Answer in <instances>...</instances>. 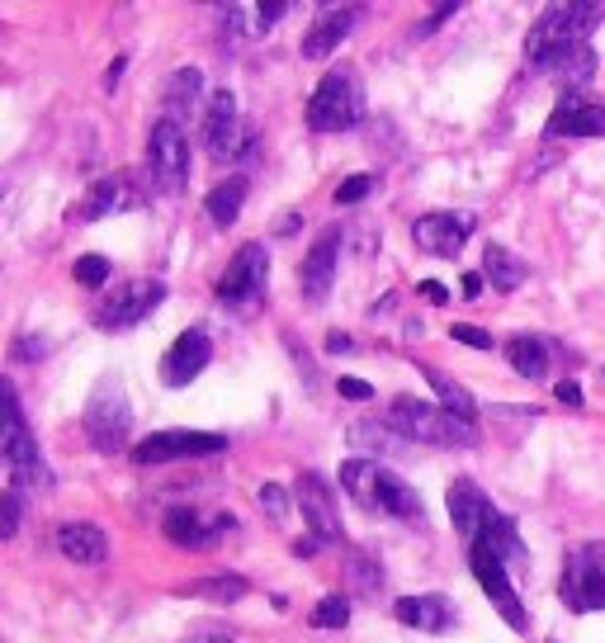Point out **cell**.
<instances>
[{
    "instance_id": "obj_3",
    "label": "cell",
    "mask_w": 605,
    "mask_h": 643,
    "mask_svg": "<svg viewBox=\"0 0 605 643\" xmlns=\"http://www.w3.org/2000/svg\"><path fill=\"white\" fill-rule=\"evenodd\" d=\"M388 421H393V431L407 436V440H425V445H450V450H469L478 445V426L444 412L435 402H417V398H398L388 407Z\"/></svg>"
},
{
    "instance_id": "obj_24",
    "label": "cell",
    "mask_w": 605,
    "mask_h": 643,
    "mask_svg": "<svg viewBox=\"0 0 605 643\" xmlns=\"http://www.w3.org/2000/svg\"><path fill=\"white\" fill-rule=\"evenodd\" d=\"M58 553H62V559H71V563L95 568V563L110 559V540H104V534H100L95 525L71 521V525H62V530H58Z\"/></svg>"
},
{
    "instance_id": "obj_26",
    "label": "cell",
    "mask_w": 605,
    "mask_h": 643,
    "mask_svg": "<svg viewBox=\"0 0 605 643\" xmlns=\"http://www.w3.org/2000/svg\"><path fill=\"white\" fill-rule=\"evenodd\" d=\"M506 360H511V369L521 374V379L544 384L548 379V365H554V350H548V341H540V336H511V341H506Z\"/></svg>"
},
{
    "instance_id": "obj_15",
    "label": "cell",
    "mask_w": 605,
    "mask_h": 643,
    "mask_svg": "<svg viewBox=\"0 0 605 643\" xmlns=\"http://www.w3.org/2000/svg\"><path fill=\"white\" fill-rule=\"evenodd\" d=\"M473 232V218H464V213H425V218H417L412 237L425 256H440V261H454L459 252H464Z\"/></svg>"
},
{
    "instance_id": "obj_36",
    "label": "cell",
    "mask_w": 605,
    "mask_h": 643,
    "mask_svg": "<svg viewBox=\"0 0 605 643\" xmlns=\"http://www.w3.org/2000/svg\"><path fill=\"white\" fill-rule=\"evenodd\" d=\"M20 534V492H0V540Z\"/></svg>"
},
{
    "instance_id": "obj_44",
    "label": "cell",
    "mask_w": 605,
    "mask_h": 643,
    "mask_svg": "<svg viewBox=\"0 0 605 643\" xmlns=\"http://www.w3.org/2000/svg\"><path fill=\"white\" fill-rule=\"evenodd\" d=\"M554 392H558V402H563V407H582V388H577L573 379H563Z\"/></svg>"
},
{
    "instance_id": "obj_9",
    "label": "cell",
    "mask_w": 605,
    "mask_h": 643,
    "mask_svg": "<svg viewBox=\"0 0 605 643\" xmlns=\"http://www.w3.org/2000/svg\"><path fill=\"white\" fill-rule=\"evenodd\" d=\"M469 568H473V578H478V586L488 592V601L502 611V620L511 624V630H530V615H525V605H521V596L511 592V578H506V563L496 559L492 549H483V544H469Z\"/></svg>"
},
{
    "instance_id": "obj_32",
    "label": "cell",
    "mask_w": 605,
    "mask_h": 643,
    "mask_svg": "<svg viewBox=\"0 0 605 643\" xmlns=\"http://www.w3.org/2000/svg\"><path fill=\"white\" fill-rule=\"evenodd\" d=\"M478 544H483V549H492V553H496V559H502V563H521V559H525V544H521V534H515L511 516H502V511L492 516V525L483 530V540H478Z\"/></svg>"
},
{
    "instance_id": "obj_12",
    "label": "cell",
    "mask_w": 605,
    "mask_h": 643,
    "mask_svg": "<svg viewBox=\"0 0 605 643\" xmlns=\"http://www.w3.org/2000/svg\"><path fill=\"white\" fill-rule=\"evenodd\" d=\"M336 256H341V227H327L322 237L308 246V256H302V271H298L302 303H308V308H322V303H327L331 279H336Z\"/></svg>"
},
{
    "instance_id": "obj_41",
    "label": "cell",
    "mask_w": 605,
    "mask_h": 643,
    "mask_svg": "<svg viewBox=\"0 0 605 643\" xmlns=\"http://www.w3.org/2000/svg\"><path fill=\"white\" fill-rule=\"evenodd\" d=\"M459 6H454V0H450V6H440V10H431V14H425V20L417 24V39H425V33H435L444 20H450V14H454Z\"/></svg>"
},
{
    "instance_id": "obj_25",
    "label": "cell",
    "mask_w": 605,
    "mask_h": 643,
    "mask_svg": "<svg viewBox=\"0 0 605 643\" xmlns=\"http://www.w3.org/2000/svg\"><path fill=\"white\" fill-rule=\"evenodd\" d=\"M373 511H383V516H398V521L407 525H421L425 521V507H421V497L407 488V482L398 473H379V502H373Z\"/></svg>"
},
{
    "instance_id": "obj_5",
    "label": "cell",
    "mask_w": 605,
    "mask_h": 643,
    "mask_svg": "<svg viewBox=\"0 0 605 643\" xmlns=\"http://www.w3.org/2000/svg\"><path fill=\"white\" fill-rule=\"evenodd\" d=\"M558 601H563L573 615L605 611V540L577 544V549L563 559Z\"/></svg>"
},
{
    "instance_id": "obj_16",
    "label": "cell",
    "mask_w": 605,
    "mask_h": 643,
    "mask_svg": "<svg viewBox=\"0 0 605 643\" xmlns=\"http://www.w3.org/2000/svg\"><path fill=\"white\" fill-rule=\"evenodd\" d=\"M544 137H605V104L586 95H563L544 123Z\"/></svg>"
},
{
    "instance_id": "obj_30",
    "label": "cell",
    "mask_w": 605,
    "mask_h": 643,
    "mask_svg": "<svg viewBox=\"0 0 605 643\" xmlns=\"http://www.w3.org/2000/svg\"><path fill=\"white\" fill-rule=\"evenodd\" d=\"M242 204H246V181H242V175H227V181L204 200L213 227H233L242 218Z\"/></svg>"
},
{
    "instance_id": "obj_49",
    "label": "cell",
    "mask_w": 605,
    "mask_h": 643,
    "mask_svg": "<svg viewBox=\"0 0 605 643\" xmlns=\"http://www.w3.org/2000/svg\"><path fill=\"white\" fill-rule=\"evenodd\" d=\"M317 544H322V540H294V553H298V559H312Z\"/></svg>"
},
{
    "instance_id": "obj_37",
    "label": "cell",
    "mask_w": 605,
    "mask_h": 643,
    "mask_svg": "<svg viewBox=\"0 0 605 643\" xmlns=\"http://www.w3.org/2000/svg\"><path fill=\"white\" fill-rule=\"evenodd\" d=\"M256 502H260L265 511H270L275 521H284V516H289V492H284V488H275V482H265V488L256 492Z\"/></svg>"
},
{
    "instance_id": "obj_45",
    "label": "cell",
    "mask_w": 605,
    "mask_h": 643,
    "mask_svg": "<svg viewBox=\"0 0 605 643\" xmlns=\"http://www.w3.org/2000/svg\"><path fill=\"white\" fill-rule=\"evenodd\" d=\"M483 284H488L483 275H478V271H469L464 279H459V289H464V298H478V294H483Z\"/></svg>"
},
{
    "instance_id": "obj_8",
    "label": "cell",
    "mask_w": 605,
    "mask_h": 643,
    "mask_svg": "<svg viewBox=\"0 0 605 643\" xmlns=\"http://www.w3.org/2000/svg\"><path fill=\"white\" fill-rule=\"evenodd\" d=\"M162 298H166V289L156 279H133V284H123V289L104 294V303L95 308V322H100L104 331L137 327L142 317H152L156 308H162Z\"/></svg>"
},
{
    "instance_id": "obj_40",
    "label": "cell",
    "mask_w": 605,
    "mask_h": 643,
    "mask_svg": "<svg viewBox=\"0 0 605 643\" xmlns=\"http://www.w3.org/2000/svg\"><path fill=\"white\" fill-rule=\"evenodd\" d=\"M289 14V0H265V6H256V33L275 29V20H284Z\"/></svg>"
},
{
    "instance_id": "obj_35",
    "label": "cell",
    "mask_w": 605,
    "mask_h": 643,
    "mask_svg": "<svg viewBox=\"0 0 605 643\" xmlns=\"http://www.w3.org/2000/svg\"><path fill=\"white\" fill-rule=\"evenodd\" d=\"M76 284H81V289H104V284H110V261H104V256H81L76 261Z\"/></svg>"
},
{
    "instance_id": "obj_20",
    "label": "cell",
    "mask_w": 605,
    "mask_h": 643,
    "mask_svg": "<svg viewBox=\"0 0 605 643\" xmlns=\"http://www.w3.org/2000/svg\"><path fill=\"white\" fill-rule=\"evenodd\" d=\"M355 20H360V10H327L322 20H317V24L308 29V39H302V58H312V62L331 58V52L350 39Z\"/></svg>"
},
{
    "instance_id": "obj_33",
    "label": "cell",
    "mask_w": 605,
    "mask_h": 643,
    "mask_svg": "<svg viewBox=\"0 0 605 643\" xmlns=\"http://www.w3.org/2000/svg\"><path fill=\"white\" fill-rule=\"evenodd\" d=\"M252 592V582L237 578V573H223V578H199L185 586V596H199V601H242Z\"/></svg>"
},
{
    "instance_id": "obj_23",
    "label": "cell",
    "mask_w": 605,
    "mask_h": 643,
    "mask_svg": "<svg viewBox=\"0 0 605 643\" xmlns=\"http://www.w3.org/2000/svg\"><path fill=\"white\" fill-rule=\"evenodd\" d=\"M544 71L563 85V95H577L582 85H592V76H596V52H592V43H573V48H563Z\"/></svg>"
},
{
    "instance_id": "obj_34",
    "label": "cell",
    "mask_w": 605,
    "mask_h": 643,
    "mask_svg": "<svg viewBox=\"0 0 605 643\" xmlns=\"http://www.w3.org/2000/svg\"><path fill=\"white\" fill-rule=\"evenodd\" d=\"M346 620H350V601L336 592V596H322V601H317L312 630H346Z\"/></svg>"
},
{
    "instance_id": "obj_6",
    "label": "cell",
    "mask_w": 605,
    "mask_h": 643,
    "mask_svg": "<svg viewBox=\"0 0 605 643\" xmlns=\"http://www.w3.org/2000/svg\"><path fill=\"white\" fill-rule=\"evenodd\" d=\"M85 436L100 455H119L133 436V407L123 398V384L119 379H100L91 402H85Z\"/></svg>"
},
{
    "instance_id": "obj_47",
    "label": "cell",
    "mask_w": 605,
    "mask_h": 643,
    "mask_svg": "<svg viewBox=\"0 0 605 643\" xmlns=\"http://www.w3.org/2000/svg\"><path fill=\"white\" fill-rule=\"evenodd\" d=\"M123 81V58H114V67L104 71V91H114V85Z\"/></svg>"
},
{
    "instance_id": "obj_38",
    "label": "cell",
    "mask_w": 605,
    "mask_h": 643,
    "mask_svg": "<svg viewBox=\"0 0 605 643\" xmlns=\"http://www.w3.org/2000/svg\"><path fill=\"white\" fill-rule=\"evenodd\" d=\"M369 190H373V175H350V181L336 190V204H360Z\"/></svg>"
},
{
    "instance_id": "obj_31",
    "label": "cell",
    "mask_w": 605,
    "mask_h": 643,
    "mask_svg": "<svg viewBox=\"0 0 605 643\" xmlns=\"http://www.w3.org/2000/svg\"><path fill=\"white\" fill-rule=\"evenodd\" d=\"M199 91H204V71L199 67H181V71H175V76L166 81V119L181 123V114L194 110Z\"/></svg>"
},
{
    "instance_id": "obj_1",
    "label": "cell",
    "mask_w": 605,
    "mask_h": 643,
    "mask_svg": "<svg viewBox=\"0 0 605 643\" xmlns=\"http://www.w3.org/2000/svg\"><path fill=\"white\" fill-rule=\"evenodd\" d=\"M0 463L14 488H48V463L39 455V440H33L20 392L10 379H0Z\"/></svg>"
},
{
    "instance_id": "obj_48",
    "label": "cell",
    "mask_w": 605,
    "mask_h": 643,
    "mask_svg": "<svg viewBox=\"0 0 605 643\" xmlns=\"http://www.w3.org/2000/svg\"><path fill=\"white\" fill-rule=\"evenodd\" d=\"M327 350H331V355H341V350H350V336H341V331H331V336H327Z\"/></svg>"
},
{
    "instance_id": "obj_28",
    "label": "cell",
    "mask_w": 605,
    "mask_h": 643,
    "mask_svg": "<svg viewBox=\"0 0 605 643\" xmlns=\"http://www.w3.org/2000/svg\"><path fill=\"white\" fill-rule=\"evenodd\" d=\"M379 473H383V463H373V459H346L341 463V488L360 507L373 511V502H379Z\"/></svg>"
},
{
    "instance_id": "obj_29",
    "label": "cell",
    "mask_w": 605,
    "mask_h": 643,
    "mask_svg": "<svg viewBox=\"0 0 605 643\" xmlns=\"http://www.w3.org/2000/svg\"><path fill=\"white\" fill-rule=\"evenodd\" d=\"M483 279H492V289L511 294V289H521V284L530 279V271H525V261H515L506 252V246H488V252H483Z\"/></svg>"
},
{
    "instance_id": "obj_4",
    "label": "cell",
    "mask_w": 605,
    "mask_h": 643,
    "mask_svg": "<svg viewBox=\"0 0 605 643\" xmlns=\"http://www.w3.org/2000/svg\"><path fill=\"white\" fill-rule=\"evenodd\" d=\"M365 119V91L355 81V71L336 67L317 81V91L308 100V129L312 133H346Z\"/></svg>"
},
{
    "instance_id": "obj_22",
    "label": "cell",
    "mask_w": 605,
    "mask_h": 643,
    "mask_svg": "<svg viewBox=\"0 0 605 643\" xmlns=\"http://www.w3.org/2000/svg\"><path fill=\"white\" fill-rule=\"evenodd\" d=\"M393 615L407 624V630H425V634H444L454 624V605L444 596H402L393 605Z\"/></svg>"
},
{
    "instance_id": "obj_21",
    "label": "cell",
    "mask_w": 605,
    "mask_h": 643,
    "mask_svg": "<svg viewBox=\"0 0 605 643\" xmlns=\"http://www.w3.org/2000/svg\"><path fill=\"white\" fill-rule=\"evenodd\" d=\"M129 204H133L129 175H100V181L91 185V194L81 200L76 218H81V223H100V218H110V213H123Z\"/></svg>"
},
{
    "instance_id": "obj_11",
    "label": "cell",
    "mask_w": 605,
    "mask_h": 643,
    "mask_svg": "<svg viewBox=\"0 0 605 643\" xmlns=\"http://www.w3.org/2000/svg\"><path fill=\"white\" fill-rule=\"evenodd\" d=\"M227 436L218 431H156L142 445H133L137 463H171V459H199V455H223Z\"/></svg>"
},
{
    "instance_id": "obj_50",
    "label": "cell",
    "mask_w": 605,
    "mask_h": 643,
    "mask_svg": "<svg viewBox=\"0 0 605 643\" xmlns=\"http://www.w3.org/2000/svg\"><path fill=\"white\" fill-rule=\"evenodd\" d=\"M189 643H237V639H227V634H199V639H189Z\"/></svg>"
},
{
    "instance_id": "obj_39",
    "label": "cell",
    "mask_w": 605,
    "mask_h": 643,
    "mask_svg": "<svg viewBox=\"0 0 605 643\" xmlns=\"http://www.w3.org/2000/svg\"><path fill=\"white\" fill-rule=\"evenodd\" d=\"M450 336H454V341H464V346H473V350H492V336L483 327H469V322H454Z\"/></svg>"
},
{
    "instance_id": "obj_7",
    "label": "cell",
    "mask_w": 605,
    "mask_h": 643,
    "mask_svg": "<svg viewBox=\"0 0 605 643\" xmlns=\"http://www.w3.org/2000/svg\"><path fill=\"white\" fill-rule=\"evenodd\" d=\"M147 171L162 194H181L189 185V137L181 123L156 119L147 133Z\"/></svg>"
},
{
    "instance_id": "obj_10",
    "label": "cell",
    "mask_w": 605,
    "mask_h": 643,
    "mask_svg": "<svg viewBox=\"0 0 605 643\" xmlns=\"http://www.w3.org/2000/svg\"><path fill=\"white\" fill-rule=\"evenodd\" d=\"M265 284H270V252L260 242H246L227 265V275L218 279V298L233 303V308H246V303L265 294Z\"/></svg>"
},
{
    "instance_id": "obj_27",
    "label": "cell",
    "mask_w": 605,
    "mask_h": 643,
    "mask_svg": "<svg viewBox=\"0 0 605 643\" xmlns=\"http://www.w3.org/2000/svg\"><path fill=\"white\" fill-rule=\"evenodd\" d=\"M421 374H425V384L435 388V398H440L444 412H454V417H464V421H473V417H478V402H473V392H469L464 384H454L450 374L435 369V365H421Z\"/></svg>"
},
{
    "instance_id": "obj_42",
    "label": "cell",
    "mask_w": 605,
    "mask_h": 643,
    "mask_svg": "<svg viewBox=\"0 0 605 643\" xmlns=\"http://www.w3.org/2000/svg\"><path fill=\"white\" fill-rule=\"evenodd\" d=\"M417 289H421V298H425V303H435V308H440V303H450V289H444L440 279H421Z\"/></svg>"
},
{
    "instance_id": "obj_14",
    "label": "cell",
    "mask_w": 605,
    "mask_h": 643,
    "mask_svg": "<svg viewBox=\"0 0 605 643\" xmlns=\"http://www.w3.org/2000/svg\"><path fill=\"white\" fill-rule=\"evenodd\" d=\"M298 507L312 525V540L322 544H341V516H336V497H331V482L322 473H302L298 478Z\"/></svg>"
},
{
    "instance_id": "obj_46",
    "label": "cell",
    "mask_w": 605,
    "mask_h": 643,
    "mask_svg": "<svg viewBox=\"0 0 605 643\" xmlns=\"http://www.w3.org/2000/svg\"><path fill=\"white\" fill-rule=\"evenodd\" d=\"M29 355H48V341H20L14 346V360H29Z\"/></svg>"
},
{
    "instance_id": "obj_2",
    "label": "cell",
    "mask_w": 605,
    "mask_h": 643,
    "mask_svg": "<svg viewBox=\"0 0 605 643\" xmlns=\"http://www.w3.org/2000/svg\"><path fill=\"white\" fill-rule=\"evenodd\" d=\"M601 20H605V6H582V0H563V6H548V10L540 14V24L530 29V39H525L530 67L544 71L563 48L586 43V33H592Z\"/></svg>"
},
{
    "instance_id": "obj_18",
    "label": "cell",
    "mask_w": 605,
    "mask_h": 643,
    "mask_svg": "<svg viewBox=\"0 0 605 643\" xmlns=\"http://www.w3.org/2000/svg\"><path fill=\"white\" fill-rule=\"evenodd\" d=\"M204 137H208V156H213V161H227V156H237L242 114H237V95H233V91H218V95H208Z\"/></svg>"
},
{
    "instance_id": "obj_43",
    "label": "cell",
    "mask_w": 605,
    "mask_h": 643,
    "mask_svg": "<svg viewBox=\"0 0 605 643\" xmlns=\"http://www.w3.org/2000/svg\"><path fill=\"white\" fill-rule=\"evenodd\" d=\"M341 398H360L365 402V398H373V388L365 379H341Z\"/></svg>"
},
{
    "instance_id": "obj_19",
    "label": "cell",
    "mask_w": 605,
    "mask_h": 643,
    "mask_svg": "<svg viewBox=\"0 0 605 643\" xmlns=\"http://www.w3.org/2000/svg\"><path fill=\"white\" fill-rule=\"evenodd\" d=\"M223 530H233V516H204V511H171L166 516V540L185 549H208Z\"/></svg>"
},
{
    "instance_id": "obj_13",
    "label": "cell",
    "mask_w": 605,
    "mask_h": 643,
    "mask_svg": "<svg viewBox=\"0 0 605 643\" xmlns=\"http://www.w3.org/2000/svg\"><path fill=\"white\" fill-rule=\"evenodd\" d=\"M208 360H213L208 331H204V327H189V331L175 336V346L162 355V384H166V388H185V384L199 379Z\"/></svg>"
},
{
    "instance_id": "obj_17",
    "label": "cell",
    "mask_w": 605,
    "mask_h": 643,
    "mask_svg": "<svg viewBox=\"0 0 605 643\" xmlns=\"http://www.w3.org/2000/svg\"><path fill=\"white\" fill-rule=\"evenodd\" d=\"M492 502H488V492L478 488L473 478H459L454 488H450V521H454V530L464 534L469 544H478L483 540V530L492 525Z\"/></svg>"
}]
</instances>
